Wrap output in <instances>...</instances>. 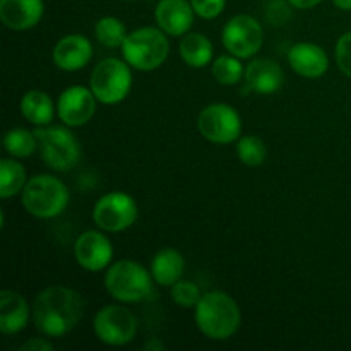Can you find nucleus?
<instances>
[{"label":"nucleus","mask_w":351,"mask_h":351,"mask_svg":"<svg viewBox=\"0 0 351 351\" xmlns=\"http://www.w3.org/2000/svg\"><path fill=\"white\" fill-rule=\"evenodd\" d=\"M84 315V298L69 287L55 285L36 297L33 321L38 331L47 338L69 335Z\"/></svg>","instance_id":"1"},{"label":"nucleus","mask_w":351,"mask_h":351,"mask_svg":"<svg viewBox=\"0 0 351 351\" xmlns=\"http://www.w3.org/2000/svg\"><path fill=\"white\" fill-rule=\"evenodd\" d=\"M195 324L206 338L213 341L230 339L242 324L240 307L225 291H208L195 305Z\"/></svg>","instance_id":"2"},{"label":"nucleus","mask_w":351,"mask_h":351,"mask_svg":"<svg viewBox=\"0 0 351 351\" xmlns=\"http://www.w3.org/2000/svg\"><path fill=\"white\" fill-rule=\"evenodd\" d=\"M105 288L117 302L139 304L153 297L154 278L136 261H119L106 269Z\"/></svg>","instance_id":"3"},{"label":"nucleus","mask_w":351,"mask_h":351,"mask_svg":"<svg viewBox=\"0 0 351 351\" xmlns=\"http://www.w3.org/2000/svg\"><path fill=\"white\" fill-rule=\"evenodd\" d=\"M69 189L55 175L41 173L29 178L21 192V202L31 216L51 219L60 216L69 206Z\"/></svg>","instance_id":"4"},{"label":"nucleus","mask_w":351,"mask_h":351,"mask_svg":"<svg viewBox=\"0 0 351 351\" xmlns=\"http://www.w3.org/2000/svg\"><path fill=\"white\" fill-rule=\"evenodd\" d=\"M120 51L130 67L143 72L156 71L170 55V41L161 27H139L127 34Z\"/></svg>","instance_id":"5"},{"label":"nucleus","mask_w":351,"mask_h":351,"mask_svg":"<svg viewBox=\"0 0 351 351\" xmlns=\"http://www.w3.org/2000/svg\"><path fill=\"white\" fill-rule=\"evenodd\" d=\"M38 149L45 165L55 171L74 170L81 161V144L77 137L62 125H43L34 130Z\"/></svg>","instance_id":"6"},{"label":"nucleus","mask_w":351,"mask_h":351,"mask_svg":"<svg viewBox=\"0 0 351 351\" xmlns=\"http://www.w3.org/2000/svg\"><path fill=\"white\" fill-rule=\"evenodd\" d=\"M89 88L103 105H117L123 101L132 88L130 65L120 58H105L93 69Z\"/></svg>","instance_id":"7"},{"label":"nucleus","mask_w":351,"mask_h":351,"mask_svg":"<svg viewBox=\"0 0 351 351\" xmlns=\"http://www.w3.org/2000/svg\"><path fill=\"white\" fill-rule=\"evenodd\" d=\"M139 322L132 311L123 305H105L93 321L96 338L108 346L129 345L137 335Z\"/></svg>","instance_id":"8"},{"label":"nucleus","mask_w":351,"mask_h":351,"mask_svg":"<svg viewBox=\"0 0 351 351\" xmlns=\"http://www.w3.org/2000/svg\"><path fill=\"white\" fill-rule=\"evenodd\" d=\"M139 208L132 195L125 192H108L93 208V221L96 226L110 233L125 232L137 221Z\"/></svg>","instance_id":"9"},{"label":"nucleus","mask_w":351,"mask_h":351,"mask_svg":"<svg viewBox=\"0 0 351 351\" xmlns=\"http://www.w3.org/2000/svg\"><path fill=\"white\" fill-rule=\"evenodd\" d=\"M199 132L215 144H232L242 134V119L233 106L226 103H211L197 119Z\"/></svg>","instance_id":"10"},{"label":"nucleus","mask_w":351,"mask_h":351,"mask_svg":"<svg viewBox=\"0 0 351 351\" xmlns=\"http://www.w3.org/2000/svg\"><path fill=\"white\" fill-rule=\"evenodd\" d=\"M221 40L232 55L239 58H250L263 47V27L256 17L249 14H239L225 24Z\"/></svg>","instance_id":"11"},{"label":"nucleus","mask_w":351,"mask_h":351,"mask_svg":"<svg viewBox=\"0 0 351 351\" xmlns=\"http://www.w3.org/2000/svg\"><path fill=\"white\" fill-rule=\"evenodd\" d=\"M96 96L86 86H69L57 101V115L67 127L86 125L96 113Z\"/></svg>","instance_id":"12"},{"label":"nucleus","mask_w":351,"mask_h":351,"mask_svg":"<svg viewBox=\"0 0 351 351\" xmlns=\"http://www.w3.org/2000/svg\"><path fill=\"white\" fill-rule=\"evenodd\" d=\"M74 256L82 269L89 273H98V271L106 269L112 263L113 245L101 232L89 230L75 240Z\"/></svg>","instance_id":"13"},{"label":"nucleus","mask_w":351,"mask_h":351,"mask_svg":"<svg viewBox=\"0 0 351 351\" xmlns=\"http://www.w3.org/2000/svg\"><path fill=\"white\" fill-rule=\"evenodd\" d=\"M194 7L191 0H160L154 9L158 27L168 36H184L194 24Z\"/></svg>","instance_id":"14"},{"label":"nucleus","mask_w":351,"mask_h":351,"mask_svg":"<svg viewBox=\"0 0 351 351\" xmlns=\"http://www.w3.org/2000/svg\"><path fill=\"white\" fill-rule=\"evenodd\" d=\"M51 58H53V64L62 71H81L93 58V45L82 34H67L57 41Z\"/></svg>","instance_id":"15"},{"label":"nucleus","mask_w":351,"mask_h":351,"mask_svg":"<svg viewBox=\"0 0 351 351\" xmlns=\"http://www.w3.org/2000/svg\"><path fill=\"white\" fill-rule=\"evenodd\" d=\"M245 89L257 95H274L283 88V69L271 58H256L245 69Z\"/></svg>","instance_id":"16"},{"label":"nucleus","mask_w":351,"mask_h":351,"mask_svg":"<svg viewBox=\"0 0 351 351\" xmlns=\"http://www.w3.org/2000/svg\"><path fill=\"white\" fill-rule=\"evenodd\" d=\"M288 64L298 75L319 79L328 72L329 57L322 47L315 43H297L288 50Z\"/></svg>","instance_id":"17"},{"label":"nucleus","mask_w":351,"mask_h":351,"mask_svg":"<svg viewBox=\"0 0 351 351\" xmlns=\"http://www.w3.org/2000/svg\"><path fill=\"white\" fill-rule=\"evenodd\" d=\"M43 0H0V21L9 29H31L43 19Z\"/></svg>","instance_id":"18"},{"label":"nucleus","mask_w":351,"mask_h":351,"mask_svg":"<svg viewBox=\"0 0 351 351\" xmlns=\"http://www.w3.org/2000/svg\"><path fill=\"white\" fill-rule=\"evenodd\" d=\"M29 305L23 295L12 290L0 293V331L7 336L23 331L29 321Z\"/></svg>","instance_id":"19"},{"label":"nucleus","mask_w":351,"mask_h":351,"mask_svg":"<svg viewBox=\"0 0 351 351\" xmlns=\"http://www.w3.org/2000/svg\"><path fill=\"white\" fill-rule=\"evenodd\" d=\"M184 269V256L171 247L158 250L151 261V274L154 278V283L160 287H173L177 281L182 280Z\"/></svg>","instance_id":"20"},{"label":"nucleus","mask_w":351,"mask_h":351,"mask_svg":"<svg viewBox=\"0 0 351 351\" xmlns=\"http://www.w3.org/2000/svg\"><path fill=\"white\" fill-rule=\"evenodd\" d=\"M21 113L34 125H50L55 117L53 99L41 89H31L21 99Z\"/></svg>","instance_id":"21"},{"label":"nucleus","mask_w":351,"mask_h":351,"mask_svg":"<svg viewBox=\"0 0 351 351\" xmlns=\"http://www.w3.org/2000/svg\"><path fill=\"white\" fill-rule=\"evenodd\" d=\"M180 57L189 67L192 69H201L206 67L208 64H211L213 53H215V48H213L211 40L208 36H204L202 33H191L184 34L180 40Z\"/></svg>","instance_id":"22"},{"label":"nucleus","mask_w":351,"mask_h":351,"mask_svg":"<svg viewBox=\"0 0 351 351\" xmlns=\"http://www.w3.org/2000/svg\"><path fill=\"white\" fill-rule=\"evenodd\" d=\"M26 168L17 160L5 158L0 163V197L9 199L23 192L26 185Z\"/></svg>","instance_id":"23"},{"label":"nucleus","mask_w":351,"mask_h":351,"mask_svg":"<svg viewBox=\"0 0 351 351\" xmlns=\"http://www.w3.org/2000/svg\"><path fill=\"white\" fill-rule=\"evenodd\" d=\"M3 147L12 158H27L38 149V139L34 130L16 127L3 137Z\"/></svg>","instance_id":"24"},{"label":"nucleus","mask_w":351,"mask_h":351,"mask_svg":"<svg viewBox=\"0 0 351 351\" xmlns=\"http://www.w3.org/2000/svg\"><path fill=\"white\" fill-rule=\"evenodd\" d=\"M96 40L106 48H120L127 38V27L119 17L105 16L95 26Z\"/></svg>","instance_id":"25"},{"label":"nucleus","mask_w":351,"mask_h":351,"mask_svg":"<svg viewBox=\"0 0 351 351\" xmlns=\"http://www.w3.org/2000/svg\"><path fill=\"white\" fill-rule=\"evenodd\" d=\"M242 58L235 57V55H221L213 62V75L216 81L223 86H233L240 82L245 74V67H243Z\"/></svg>","instance_id":"26"},{"label":"nucleus","mask_w":351,"mask_h":351,"mask_svg":"<svg viewBox=\"0 0 351 351\" xmlns=\"http://www.w3.org/2000/svg\"><path fill=\"white\" fill-rule=\"evenodd\" d=\"M237 154L239 160L247 167H261L266 161L267 149L266 144L256 136H243L237 143Z\"/></svg>","instance_id":"27"},{"label":"nucleus","mask_w":351,"mask_h":351,"mask_svg":"<svg viewBox=\"0 0 351 351\" xmlns=\"http://www.w3.org/2000/svg\"><path fill=\"white\" fill-rule=\"evenodd\" d=\"M202 293L199 290V287L192 281L180 280L171 287V300L178 305V307L184 308H195V305L201 300Z\"/></svg>","instance_id":"28"},{"label":"nucleus","mask_w":351,"mask_h":351,"mask_svg":"<svg viewBox=\"0 0 351 351\" xmlns=\"http://www.w3.org/2000/svg\"><path fill=\"white\" fill-rule=\"evenodd\" d=\"M336 64H338L339 71L351 79V31L343 33L336 41L335 48Z\"/></svg>","instance_id":"29"},{"label":"nucleus","mask_w":351,"mask_h":351,"mask_svg":"<svg viewBox=\"0 0 351 351\" xmlns=\"http://www.w3.org/2000/svg\"><path fill=\"white\" fill-rule=\"evenodd\" d=\"M290 7L293 5L290 2H285V0H269V3L266 5V19L273 26H283L291 17Z\"/></svg>","instance_id":"30"},{"label":"nucleus","mask_w":351,"mask_h":351,"mask_svg":"<svg viewBox=\"0 0 351 351\" xmlns=\"http://www.w3.org/2000/svg\"><path fill=\"white\" fill-rule=\"evenodd\" d=\"M191 3L202 19H216L226 7V0H191Z\"/></svg>","instance_id":"31"},{"label":"nucleus","mask_w":351,"mask_h":351,"mask_svg":"<svg viewBox=\"0 0 351 351\" xmlns=\"http://www.w3.org/2000/svg\"><path fill=\"white\" fill-rule=\"evenodd\" d=\"M50 350H53V345L45 338H33L21 346V351H50Z\"/></svg>","instance_id":"32"},{"label":"nucleus","mask_w":351,"mask_h":351,"mask_svg":"<svg viewBox=\"0 0 351 351\" xmlns=\"http://www.w3.org/2000/svg\"><path fill=\"white\" fill-rule=\"evenodd\" d=\"M295 9H312V7L319 5L322 0H288Z\"/></svg>","instance_id":"33"},{"label":"nucleus","mask_w":351,"mask_h":351,"mask_svg":"<svg viewBox=\"0 0 351 351\" xmlns=\"http://www.w3.org/2000/svg\"><path fill=\"white\" fill-rule=\"evenodd\" d=\"M165 345L158 338H153L151 341H147L146 345H144V350H151V351H161Z\"/></svg>","instance_id":"34"},{"label":"nucleus","mask_w":351,"mask_h":351,"mask_svg":"<svg viewBox=\"0 0 351 351\" xmlns=\"http://www.w3.org/2000/svg\"><path fill=\"white\" fill-rule=\"evenodd\" d=\"M332 3H335L339 10H346V12L351 10V0H332Z\"/></svg>","instance_id":"35"},{"label":"nucleus","mask_w":351,"mask_h":351,"mask_svg":"<svg viewBox=\"0 0 351 351\" xmlns=\"http://www.w3.org/2000/svg\"><path fill=\"white\" fill-rule=\"evenodd\" d=\"M125 2H134V0H125Z\"/></svg>","instance_id":"36"}]
</instances>
